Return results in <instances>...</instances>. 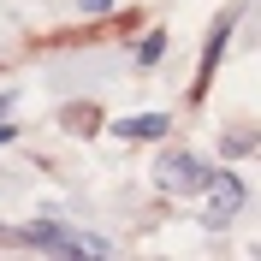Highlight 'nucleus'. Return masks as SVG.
Here are the masks:
<instances>
[{
    "label": "nucleus",
    "mask_w": 261,
    "mask_h": 261,
    "mask_svg": "<svg viewBox=\"0 0 261 261\" xmlns=\"http://www.w3.org/2000/svg\"><path fill=\"white\" fill-rule=\"evenodd\" d=\"M208 190H214V214H208V220H214V226H226L231 214L244 208V184L231 178V172H214V184H208Z\"/></svg>",
    "instance_id": "obj_2"
},
{
    "label": "nucleus",
    "mask_w": 261,
    "mask_h": 261,
    "mask_svg": "<svg viewBox=\"0 0 261 261\" xmlns=\"http://www.w3.org/2000/svg\"><path fill=\"white\" fill-rule=\"evenodd\" d=\"M107 6H113V0H77V12H89V18H95V12H107Z\"/></svg>",
    "instance_id": "obj_7"
},
{
    "label": "nucleus",
    "mask_w": 261,
    "mask_h": 261,
    "mask_svg": "<svg viewBox=\"0 0 261 261\" xmlns=\"http://www.w3.org/2000/svg\"><path fill=\"white\" fill-rule=\"evenodd\" d=\"M12 137H18V125H0V143H12Z\"/></svg>",
    "instance_id": "obj_8"
},
{
    "label": "nucleus",
    "mask_w": 261,
    "mask_h": 261,
    "mask_svg": "<svg viewBox=\"0 0 261 261\" xmlns=\"http://www.w3.org/2000/svg\"><path fill=\"white\" fill-rule=\"evenodd\" d=\"M249 148H255V130H231L226 137V154H249Z\"/></svg>",
    "instance_id": "obj_5"
},
{
    "label": "nucleus",
    "mask_w": 261,
    "mask_h": 261,
    "mask_svg": "<svg viewBox=\"0 0 261 261\" xmlns=\"http://www.w3.org/2000/svg\"><path fill=\"white\" fill-rule=\"evenodd\" d=\"M6 107H12V95H0V113H6Z\"/></svg>",
    "instance_id": "obj_9"
},
{
    "label": "nucleus",
    "mask_w": 261,
    "mask_h": 261,
    "mask_svg": "<svg viewBox=\"0 0 261 261\" xmlns=\"http://www.w3.org/2000/svg\"><path fill=\"white\" fill-rule=\"evenodd\" d=\"M113 130L125 137V143H148V137H166L172 119H166V113H130V119H119Z\"/></svg>",
    "instance_id": "obj_3"
},
{
    "label": "nucleus",
    "mask_w": 261,
    "mask_h": 261,
    "mask_svg": "<svg viewBox=\"0 0 261 261\" xmlns=\"http://www.w3.org/2000/svg\"><path fill=\"white\" fill-rule=\"evenodd\" d=\"M161 54H166V36H148L143 48H137V60H143V65H148V60H161Z\"/></svg>",
    "instance_id": "obj_6"
},
{
    "label": "nucleus",
    "mask_w": 261,
    "mask_h": 261,
    "mask_svg": "<svg viewBox=\"0 0 261 261\" xmlns=\"http://www.w3.org/2000/svg\"><path fill=\"white\" fill-rule=\"evenodd\" d=\"M154 178H161V190H172V196H196V190L214 184V166L202 161V154H190V148H172V154H161Z\"/></svg>",
    "instance_id": "obj_1"
},
{
    "label": "nucleus",
    "mask_w": 261,
    "mask_h": 261,
    "mask_svg": "<svg viewBox=\"0 0 261 261\" xmlns=\"http://www.w3.org/2000/svg\"><path fill=\"white\" fill-rule=\"evenodd\" d=\"M220 54H226V24H214L208 48H202V71H196V95H208V77H214V65H220Z\"/></svg>",
    "instance_id": "obj_4"
}]
</instances>
